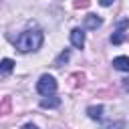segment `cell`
<instances>
[{
    "mask_svg": "<svg viewBox=\"0 0 129 129\" xmlns=\"http://www.w3.org/2000/svg\"><path fill=\"white\" fill-rule=\"evenodd\" d=\"M44 40V34L40 30H24L18 38H16V48L20 52H30V50H38L40 44Z\"/></svg>",
    "mask_w": 129,
    "mask_h": 129,
    "instance_id": "6da1fadb",
    "label": "cell"
},
{
    "mask_svg": "<svg viewBox=\"0 0 129 129\" xmlns=\"http://www.w3.org/2000/svg\"><path fill=\"white\" fill-rule=\"evenodd\" d=\"M36 91H38L40 95H52V93L56 91V81H54V77L42 75V77L38 79V83H36Z\"/></svg>",
    "mask_w": 129,
    "mask_h": 129,
    "instance_id": "7a4b0ae2",
    "label": "cell"
},
{
    "mask_svg": "<svg viewBox=\"0 0 129 129\" xmlns=\"http://www.w3.org/2000/svg\"><path fill=\"white\" fill-rule=\"evenodd\" d=\"M71 42H73L77 48H83V44H85V32H83L81 28H73V30H71Z\"/></svg>",
    "mask_w": 129,
    "mask_h": 129,
    "instance_id": "3957f363",
    "label": "cell"
},
{
    "mask_svg": "<svg viewBox=\"0 0 129 129\" xmlns=\"http://www.w3.org/2000/svg\"><path fill=\"white\" fill-rule=\"evenodd\" d=\"M113 69L129 73V56H117V58H113Z\"/></svg>",
    "mask_w": 129,
    "mask_h": 129,
    "instance_id": "277c9868",
    "label": "cell"
},
{
    "mask_svg": "<svg viewBox=\"0 0 129 129\" xmlns=\"http://www.w3.org/2000/svg\"><path fill=\"white\" fill-rule=\"evenodd\" d=\"M60 105V99L58 97H52V95H46L42 101H40V107L42 109H54V107H58Z\"/></svg>",
    "mask_w": 129,
    "mask_h": 129,
    "instance_id": "5b68a950",
    "label": "cell"
},
{
    "mask_svg": "<svg viewBox=\"0 0 129 129\" xmlns=\"http://www.w3.org/2000/svg\"><path fill=\"white\" fill-rule=\"evenodd\" d=\"M103 24V20L99 18V16H95V14H89V16H85V28H99Z\"/></svg>",
    "mask_w": 129,
    "mask_h": 129,
    "instance_id": "8992f818",
    "label": "cell"
},
{
    "mask_svg": "<svg viewBox=\"0 0 129 129\" xmlns=\"http://www.w3.org/2000/svg\"><path fill=\"white\" fill-rule=\"evenodd\" d=\"M14 71V60L12 58H2L0 60V75H8Z\"/></svg>",
    "mask_w": 129,
    "mask_h": 129,
    "instance_id": "52a82bcc",
    "label": "cell"
},
{
    "mask_svg": "<svg viewBox=\"0 0 129 129\" xmlns=\"http://www.w3.org/2000/svg\"><path fill=\"white\" fill-rule=\"evenodd\" d=\"M87 113H89V117H91V119H101V117H103V105L89 107V109H87Z\"/></svg>",
    "mask_w": 129,
    "mask_h": 129,
    "instance_id": "ba28073f",
    "label": "cell"
},
{
    "mask_svg": "<svg viewBox=\"0 0 129 129\" xmlns=\"http://www.w3.org/2000/svg\"><path fill=\"white\" fill-rule=\"evenodd\" d=\"M69 56H71V52H69V50H62V52L56 56V60H54V67H62V62H67V60H69Z\"/></svg>",
    "mask_w": 129,
    "mask_h": 129,
    "instance_id": "9c48e42d",
    "label": "cell"
},
{
    "mask_svg": "<svg viewBox=\"0 0 129 129\" xmlns=\"http://www.w3.org/2000/svg\"><path fill=\"white\" fill-rule=\"evenodd\" d=\"M123 40H125V34H123L121 30H117V32L111 36V42H113V44H121Z\"/></svg>",
    "mask_w": 129,
    "mask_h": 129,
    "instance_id": "30bf717a",
    "label": "cell"
},
{
    "mask_svg": "<svg viewBox=\"0 0 129 129\" xmlns=\"http://www.w3.org/2000/svg\"><path fill=\"white\" fill-rule=\"evenodd\" d=\"M99 2H101V6H111L115 0H99Z\"/></svg>",
    "mask_w": 129,
    "mask_h": 129,
    "instance_id": "8fae6325",
    "label": "cell"
},
{
    "mask_svg": "<svg viewBox=\"0 0 129 129\" xmlns=\"http://www.w3.org/2000/svg\"><path fill=\"white\" fill-rule=\"evenodd\" d=\"M22 129H38V127H36V125H32V123H26Z\"/></svg>",
    "mask_w": 129,
    "mask_h": 129,
    "instance_id": "7c38bea8",
    "label": "cell"
},
{
    "mask_svg": "<svg viewBox=\"0 0 129 129\" xmlns=\"http://www.w3.org/2000/svg\"><path fill=\"white\" fill-rule=\"evenodd\" d=\"M0 2H2V0H0Z\"/></svg>",
    "mask_w": 129,
    "mask_h": 129,
    "instance_id": "4fadbf2b",
    "label": "cell"
}]
</instances>
